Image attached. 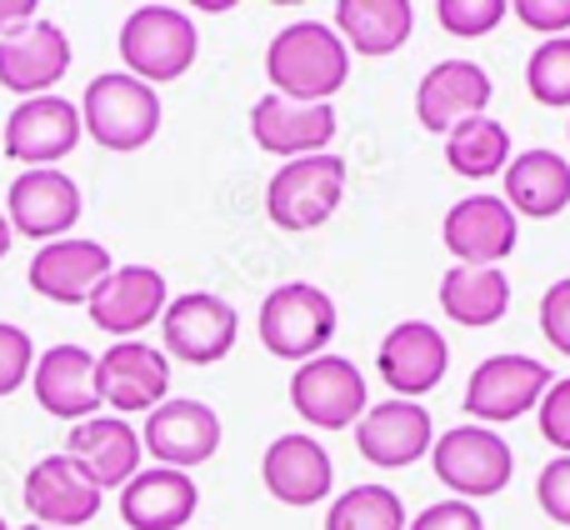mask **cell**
Masks as SVG:
<instances>
[{"label":"cell","mask_w":570,"mask_h":530,"mask_svg":"<svg viewBox=\"0 0 570 530\" xmlns=\"http://www.w3.org/2000/svg\"><path fill=\"white\" fill-rule=\"evenodd\" d=\"M80 126L106 150H140L160 130V96L156 86L126 76V70H100L80 96Z\"/></svg>","instance_id":"obj_2"},{"label":"cell","mask_w":570,"mask_h":530,"mask_svg":"<svg viewBox=\"0 0 570 530\" xmlns=\"http://www.w3.org/2000/svg\"><path fill=\"white\" fill-rule=\"evenodd\" d=\"M535 421H541L546 445H556L561 455H570V375L566 381H551V391L535 405Z\"/></svg>","instance_id":"obj_35"},{"label":"cell","mask_w":570,"mask_h":530,"mask_svg":"<svg viewBox=\"0 0 570 530\" xmlns=\"http://www.w3.org/2000/svg\"><path fill=\"white\" fill-rule=\"evenodd\" d=\"M86 126H80V110L66 96H36L20 100L6 120V156L20 160L30 170H50L56 160H66L80 146Z\"/></svg>","instance_id":"obj_13"},{"label":"cell","mask_w":570,"mask_h":530,"mask_svg":"<svg viewBox=\"0 0 570 530\" xmlns=\"http://www.w3.org/2000/svg\"><path fill=\"white\" fill-rule=\"evenodd\" d=\"M451 365V345L435 325L425 321H401L385 331L381 341V381L395 391V401H421L425 391L445 381Z\"/></svg>","instance_id":"obj_19"},{"label":"cell","mask_w":570,"mask_h":530,"mask_svg":"<svg viewBox=\"0 0 570 530\" xmlns=\"http://www.w3.org/2000/svg\"><path fill=\"white\" fill-rule=\"evenodd\" d=\"M170 305V285L156 265H116L96 295L86 301L96 331H110L116 341H136V331L156 325Z\"/></svg>","instance_id":"obj_11"},{"label":"cell","mask_w":570,"mask_h":530,"mask_svg":"<svg viewBox=\"0 0 570 530\" xmlns=\"http://www.w3.org/2000/svg\"><path fill=\"white\" fill-rule=\"evenodd\" d=\"M0 530H10V526H6V521H0Z\"/></svg>","instance_id":"obj_43"},{"label":"cell","mask_w":570,"mask_h":530,"mask_svg":"<svg viewBox=\"0 0 570 530\" xmlns=\"http://www.w3.org/2000/svg\"><path fill=\"white\" fill-rule=\"evenodd\" d=\"M525 90H531L541 106L570 110V36L541 40L525 60Z\"/></svg>","instance_id":"obj_32"},{"label":"cell","mask_w":570,"mask_h":530,"mask_svg":"<svg viewBox=\"0 0 570 530\" xmlns=\"http://www.w3.org/2000/svg\"><path fill=\"white\" fill-rule=\"evenodd\" d=\"M501 200L515 210V216H531V220L561 216V210L570 206V160L561 156V150H546V146L511 156Z\"/></svg>","instance_id":"obj_27"},{"label":"cell","mask_w":570,"mask_h":530,"mask_svg":"<svg viewBox=\"0 0 570 530\" xmlns=\"http://www.w3.org/2000/svg\"><path fill=\"white\" fill-rule=\"evenodd\" d=\"M445 166L465 180L505 176V166H511V130L495 116L465 120V126H455L451 136H445Z\"/></svg>","instance_id":"obj_30"},{"label":"cell","mask_w":570,"mask_h":530,"mask_svg":"<svg viewBox=\"0 0 570 530\" xmlns=\"http://www.w3.org/2000/svg\"><path fill=\"white\" fill-rule=\"evenodd\" d=\"M250 136L266 156L281 160L321 156L335 140V106H305V100H285L271 90L250 106Z\"/></svg>","instance_id":"obj_20"},{"label":"cell","mask_w":570,"mask_h":530,"mask_svg":"<svg viewBox=\"0 0 570 530\" xmlns=\"http://www.w3.org/2000/svg\"><path fill=\"white\" fill-rule=\"evenodd\" d=\"M96 385L100 405L126 421V411H156L160 401H170V355L136 341H116L106 355H96Z\"/></svg>","instance_id":"obj_10"},{"label":"cell","mask_w":570,"mask_h":530,"mask_svg":"<svg viewBox=\"0 0 570 530\" xmlns=\"http://www.w3.org/2000/svg\"><path fill=\"white\" fill-rule=\"evenodd\" d=\"M261 345H266L276 361H315L325 355L335 335V301L311 281H285L261 301Z\"/></svg>","instance_id":"obj_4"},{"label":"cell","mask_w":570,"mask_h":530,"mask_svg":"<svg viewBox=\"0 0 570 530\" xmlns=\"http://www.w3.org/2000/svg\"><path fill=\"white\" fill-rule=\"evenodd\" d=\"M566 136H570V130H566Z\"/></svg>","instance_id":"obj_44"},{"label":"cell","mask_w":570,"mask_h":530,"mask_svg":"<svg viewBox=\"0 0 570 530\" xmlns=\"http://www.w3.org/2000/svg\"><path fill=\"white\" fill-rule=\"evenodd\" d=\"M240 335V315L230 301L210 291H186L166 305L160 315V341H166V355L186 365H216L230 355Z\"/></svg>","instance_id":"obj_9"},{"label":"cell","mask_w":570,"mask_h":530,"mask_svg":"<svg viewBox=\"0 0 570 530\" xmlns=\"http://www.w3.org/2000/svg\"><path fill=\"white\" fill-rule=\"evenodd\" d=\"M515 20L535 36L556 40V36H570V0H515Z\"/></svg>","instance_id":"obj_38"},{"label":"cell","mask_w":570,"mask_h":530,"mask_svg":"<svg viewBox=\"0 0 570 530\" xmlns=\"http://www.w3.org/2000/svg\"><path fill=\"white\" fill-rule=\"evenodd\" d=\"M66 455L80 461L90 471V481L100 491H120L130 475H140V431L120 415H90V421L70 425V441H66Z\"/></svg>","instance_id":"obj_25"},{"label":"cell","mask_w":570,"mask_h":530,"mask_svg":"<svg viewBox=\"0 0 570 530\" xmlns=\"http://www.w3.org/2000/svg\"><path fill=\"white\" fill-rule=\"evenodd\" d=\"M36 0H0V40L16 36V30H26L30 20H36Z\"/></svg>","instance_id":"obj_40"},{"label":"cell","mask_w":570,"mask_h":530,"mask_svg":"<svg viewBox=\"0 0 570 530\" xmlns=\"http://www.w3.org/2000/svg\"><path fill=\"white\" fill-rule=\"evenodd\" d=\"M36 371V345L20 325L0 321V395H16Z\"/></svg>","instance_id":"obj_34"},{"label":"cell","mask_w":570,"mask_h":530,"mask_svg":"<svg viewBox=\"0 0 570 530\" xmlns=\"http://www.w3.org/2000/svg\"><path fill=\"white\" fill-rule=\"evenodd\" d=\"M70 70V40L56 20H30L26 30L0 40V86L16 90V96L36 100L50 96L60 76Z\"/></svg>","instance_id":"obj_22"},{"label":"cell","mask_w":570,"mask_h":530,"mask_svg":"<svg viewBox=\"0 0 570 530\" xmlns=\"http://www.w3.org/2000/svg\"><path fill=\"white\" fill-rule=\"evenodd\" d=\"M551 381H556L551 365L535 361V355H521V351L485 355L471 371V385H465V415H471V425H491V431L511 425L541 405Z\"/></svg>","instance_id":"obj_6"},{"label":"cell","mask_w":570,"mask_h":530,"mask_svg":"<svg viewBox=\"0 0 570 530\" xmlns=\"http://www.w3.org/2000/svg\"><path fill=\"white\" fill-rule=\"evenodd\" d=\"M441 241L455 265H501L521 241V216L501 196H465L445 210Z\"/></svg>","instance_id":"obj_15"},{"label":"cell","mask_w":570,"mask_h":530,"mask_svg":"<svg viewBox=\"0 0 570 530\" xmlns=\"http://www.w3.org/2000/svg\"><path fill=\"white\" fill-rule=\"evenodd\" d=\"M140 445L156 455V465H170V471H196L210 455L220 451V415L210 411L206 401H160L156 411L146 415V431H140Z\"/></svg>","instance_id":"obj_12"},{"label":"cell","mask_w":570,"mask_h":530,"mask_svg":"<svg viewBox=\"0 0 570 530\" xmlns=\"http://www.w3.org/2000/svg\"><path fill=\"white\" fill-rule=\"evenodd\" d=\"M266 76L285 100L331 106V96L351 76V50L331 20H291L266 46Z\"/></svg>","instance_id":"obj_1"},{"label":"cell","mask_w":570,"mask_h":530,"mask_svg":"<svg viewBox=\"0 0 570 530\" xmlns=\"http://www.w3.org/2000/svg\"><path fill=\"white\" fill-rule=\"evenodd\" d=\"M261 481L281 506H321L335 491V465L315 435H276L261 455Z\"/></svg>","instance_id":"obj_21"},{"label":"cell","mask_w":570,"mask_h":530,"mask_svg":"<svg viewBox=\"0 0 570 530\" xmlns=\"http://www.w3.org/2000/svg\"><path fill=\"white\" fill-rule=\"evenodd\" d=\"M535 501L551 516L556 526H570V455H556V461L541 465L535 475Z\"/></svg>","instance_id":"obj_36"},{"label":"cell","mask_w":570,"mask_h":530,"mask_svg":"<svg viewBox=\"0 0 570 530\" xmlns=\"http://www.w3.org/2000/svg\"><path fill=\"white\" fill-rule=\"evenodd\" d=\"M10 236H16V230H10L6 210H0V261H6V251H10Z\"/></svg>","instance_id":"obj_41"},{"label":"cell","mask_w":570,"mask_h":530,"mask_svg":"<svg viewBox=\"0 0 570 530\" xmlns=\"http://www.w3.org/2000/svg\"><path fill=\"white\" fill-rule=\"evenodd\" d=\"M345 200V160L321 150V156H301L285 160V166L271 176L266 186V216L276 220L281 230L301 236V230H315L341 210Z\"/></svg>","instance_id":"obj_5"},{"label":"cell","mask_w":570,"mask_h":530,"mask_svg":"<svg viewBox=\"0 0 570 530\" xmlns=\"http://www.w3.org/2000/svg\"><path fill=\"white\" fill-rule=\"evenodd\" d=\"M291 405L315 431H345V425H355L371 411V391H365V375L355 371V361L325 351V355H315V361L295 365Z\"/></svg>","instance_id":"obj_8"},{"label":"cell","mask_w":570,"mask_h":530,"mask_svg":"<svg viewBox=\"0 0 570 530\" xmlns=\"http://www.w3.org/2000/svg\"><path fill=\"white\" fill-rule=\"evenodd\" d=\"M196 20L176 6H136L120 26V60H126V76L146 80V86H166L180 80L196 66Z\"/></svg>","instance_id":"obj_3"},{"label":"cell","mask_w":570,"mask_h":530,"mask_svg":"<svg viewBox=\"0 0 570 530\" xmlns=\"http://www.w3.org/2000/svg\"><path fill=\"white\" fill-rule=\"evenodd\" d=\"M36 401L40 411L60 415V421L80 425L100 411V385H96V355L86 345H50L46 355H36Z\"/></svg>","instance_id":"obj_23"},{"label":"cell","mask_w":570,"mask_h":530,"mask_svg":"<svg viewBox=\"0 0 570 530\" xmlns=\"http://www.w3.org/2000/svg\"><path fill=\"white\" fill-rule=\"evenodd\" d=\"M10 230L30 241H66V230L80 220V186L66 170H20L6 196Z\"/></svg>","instance_id":"obj_17"},{"label":"cell","mask_w":570,"mask_h":530,"mask_svg":"<svg viewBox=\"0 0 570 530\" xmlns=\"http://www.w3.org/2000/svg\"><path fill=\"white\" fill-rule=\"evenodd\" d=\"M435 425L421 401H375L355 421V451L381 471H405L421 455H431Z\"/></svg>","instance_id":"obj_14"},{"label":"cell","mask_w":570,"mask_h":530,"mask_svg":"<svg viewBox=\"0 0 570 530\" xmlns=\"http://www.w3.org/2000/svg\"><path fill=\"white\" fill-rule=\"evenodd\" d=\"M541 335L561 355H570V275H561V281L541 295Z\"/></svg>","instance_id":"obj_37"},{"label":"cell","mask_w":570,"mask_h":530,"mask_svg":"<svg viewBox=\"0 0 570 530\" xmlns=\"http://www.w3.org/2000/svg\"><path fill=\"white\" fill-rule=\"evenodd\" d=\"M26 530H46V526H36V521H30V526H26Z\"/></svg>","instance_id":"obj_42"},{"label":"cell","mask_w":570,"mask_h":530,"mask_svg":"<svg viewBox=\"0 0 570 530\" xmlns=\"http://www.w3.org/2000/svg\"><path fill=\"white\" fill-rule=\"evenodd\" d=\"M415 30L411 0H341L335 6V36L345 40L351 56H395Z\"/></svg>","instance_id":"obj_28"},{"label":"cell","mask_w":570,"mask_h":530,"mask_svg":"<svg viewBox=\"0 0 570 530\" xmlns=\"http://www.w3.org/2000/svg\"><path fill=\"white\" fill-rule=\"evenodd\" d=\"M505 16H511V0H441V6H435L441 30H445V36H455V40L491 36Z\"/></svg>","instance_id":"obj_33"},{"label":"cell","mask_w":570,"mask_h":530,"mask_svg":"<svg viewBox=\"0 0 570 530\" xmlns=\"http://www.w3.org/2000/svg\"><path fill=\"white\" fill-rule=\"evenodd\" d=\"M405 530H485V516L475 511L471 501H435V506H425L421 516H415Z\"/></svg>","instance_id":"obj_39"},{"label":"cell","mask_w":570,"mask_h":530,"mask_svg":"<svg viewBox=\"0 0 570 530\" xmlns=\"http://www.w3.org/2000/svg\"><path fill=\"white\" fill-rule=\"evenodd\" d=\"M110 271L116 265L100 241H50L30 261V291L56 305H86Z\"/></svg>","instance_id":"obj_24"},{"label":"cell","mask_w":570,"mask_h":530,"mask_svg":"<svg viewBox=\"0 0 570 530\" xmlns=\"http://www.w3.org/2000/svg\"><path fill=\"white\" fill-rule=\"evenodd\" d=\"M200 506V491L186 471L150 465L120 485V521L130 530H186Z\"/></svg>","instance_id":"obj_26"},{"label":"cell","mask_w":570,"mask_h":530,"mask_svg":"<svg viewBox=\"0 0 570 530\" xmlns=\"http://www.w3.org/2000/svg\"><path fill=\"white\" fill-rule=\"evenodd\" d=\"M485 106H491V76H485V66H475L465 56L431 66L415 86V116L435 136H451L455 126L485 116Z\"/></svg>","instance_id":"obj_18"},{"label":"cell","mask_w":570,"mask_h":530,"mask_svg":"<svg viewBox=\"0 0 570 530\" xmlns=\"http://www.w3.org/2000/svg\"><path fill=\"white\" fill-rule=\"evenodd\" d=\"M26 511H30V521L46 530H76L100 516V485L90 481L86 465L70 461L66 451L46 455V461L26 475Z\"/></svg>","instance_id":"obj_16"},{"label":"cell","mask_w":570,"mask_h":530,"mask_svg":"<svg viewBox=\"0 0 570 530\" xmlns=\"http://www.w3.org/2000/svg\"><path fill=\"white\" fill-rule=\"evenodd\" d=\"M431 465L441 475L445 491H455V501H485L501 495L515 475V451L491 431V425H455L431 445Z\"/></svg>","instance_id":"obj_7"},{"label":"cell","mask_w":570,"mask_h":530,"mask_svg":"<svg viewBox=\"0 0 570 530\" xmlns=\"http://www.w3.org/2000/svg\"><path fill=\"white\" fill-rule=\"evenodd\" d=\"M441 311L465 331H485L511 311V281L501 265H451L441 275Z\"/></svg>","instance_id":"obj_29"},{"label":"cell","mask_w":570,"mask_h":530,"mask_svg":"<svg viewBox=\"0 0 570 530\" xmlns=\"http://www.w3.org/2000/svg\"><path fill=\"white\" fill-rule=\"evenodd\" d=\"M405 501L391 485H351L331 501L325 511V530H405Z\"/></svg>","instance_id":"obj_31"}]
</instances>
